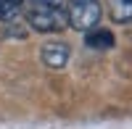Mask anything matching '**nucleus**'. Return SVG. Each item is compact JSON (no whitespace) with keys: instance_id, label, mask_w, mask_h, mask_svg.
<instances>
[{"instance_id":"f257e3e1","label":"nucleus","mask_w":132,"mask_h":129,"mask_svg":"<svg viewBox=\"0 0 132 129\" xmlns=\"http://www.w3.org/2000/svg\"><path fill=\"white\" fill-rule=\"evenodd\" d=\"M29 26L32 29H37L42 32V34H50V32H61L69 21H66V13L61 8H45V5H40V8H32L29 11Z\"/></svg>"},{"instance_id":"f03ea898","label":"nucleus","mask_w":132,"mask_h":129,"mask_svg":"<svg viewBox=\"0 0 132 129\" xmlns=\"http://www.w3.org/2000/svg\"><path fill=\"white\" fill-rule=\"evenodd\" d=\"M98 19H101V5L95 3V0H74L69 13H66V21L79 29V32H87L98 24Z\"/></svg>"},{"instance_id":"7ed1b4c3","label":"nucleus","mask_w":132,"mask_h":129,"mask_svg":"<svg viewBox=\"0 0 132 129\" xmlns=\"http://www.w3.org/2000/svg\"><path fill=\"white\" fill-rule=\"evenodd\" d=\"M40 58L50 69H63L66 61H69V48L63 42H45L42 50H40Z\"/></svg>"},{"instance_id":"20e7f679","label":"nucleus","mask_w":132,"mask_h":129,"mask_svg":"<svg viewBox=\"0 0 132 129\" xmlns=\"http://www.w3.org/2000/svg\"><path fill=\"white\" fill-rule=\"evenodd\" d=\"M108 11H111V19L119 24L132 21V0H108Z\"/></svg>"},{"instance_id":"39448f33","label":"nucleus","mask_w":132,"mask_h":129,"mask_svg":"<svg viewBox=\"0 0 132 129\" xmlns=\"http://www.w3.org/2000/svg\"><path fill=\"white\" fill-rule=\"evenodd\" d=\"M87 45L90 48H111L114 45V34L108 29H90V34H87Z\"/></svg>"},{"instance_id":"423d86ee","label":"nucleus","mask_w":132,"mask_h":129,"mask_svg":"<svg viewBox=\"0 0 132 129\" xmlns=\"http://www.w3.org/2000/svg\"><path fill=\"white\" fill-rule=\"evenodd\" d=\"M24 0H0V21H13L21 13Z\"/></svg>"},{"instance_id":"0eeeda50","label":"nucleus","mask_w":132,"mask_h":129,"mask_svg":"<svg viewBox=\"0 0 132 129\" xmlns=\"http://www.w3.org/2000/svg\"><path fill=\"white\" fill-rule=\"evenodd\" d=\"M37 3H40V5H45V8H58L63 0H37Z\"/></svg>"}]
</instances>
